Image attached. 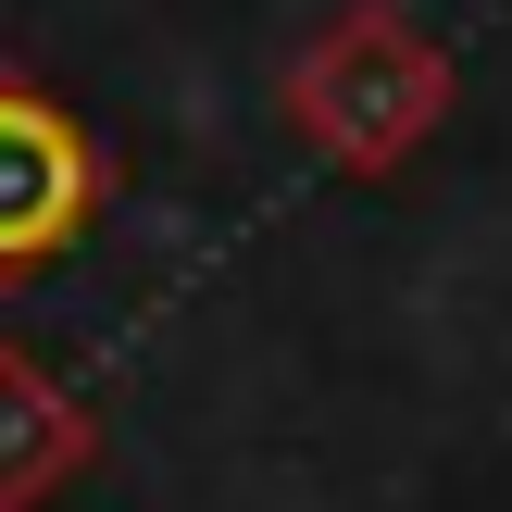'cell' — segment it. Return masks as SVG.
Returning <instances> with one entry per match:
<instances>
[{"label":"cell","instance_id":"6da1fadb","mask_svg":"<svg viewBox=\"0 0 512 512\" xmlns=\"http://www.w3.org/2000/svg\"><path fill=\"white\" fill-rule=\"evenodd\" d=\"M438 113H450V50L425 38L413 13H388V0H350V13L313 25L300 63H288V125L338 175L413 163V150L438 138Z\"/></svg>","mask_w":512,"mask_h":512},{"label":"cell","instance_id":"7a4b0ae2","mask_svg":"<svg viewBox=\"0 0 512 512\" xmlns=\"http://www.w3.org/2000/svg\"><path fill=\"white\" fill-rule=\"evenodd\" d=\"M100 188H113L100 138L38 88V75H0V288H25V275L63 263V250L100 225Z\"/></svg>","mask_w":512,"mask_h":512},{"label":"cell","instance_id":"3957f363","mask_svg":"<svg viewBox=\"0 0 512 512\" xmlns=\"http://www.w3.org/2000/svg\"><path fill=\"white\" fill-rule=\"evenodd\" d=\"M88 450H100V425L63 400V375L0 350V512H38L63 475H88Z\"/></svg>","mask_w":512,"mask_h":512}]
</instances>
